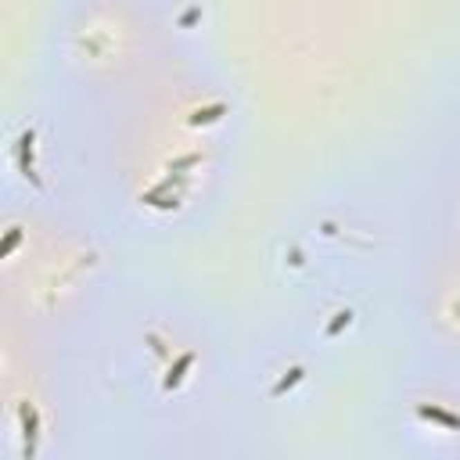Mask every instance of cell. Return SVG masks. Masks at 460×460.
Here are the masks:
<instances>
[{"label":"cell","instance_id":"obj_1","mask_svg":"<svg viewBox=\"0 0 460 460\" xmlns=\"http://www.w3.org/2000/svg\"><path fill=\"white\" fill-rule=\"evenodd\" d=\"M18 421H22V435H26V457L36 453V432H40V414H36L33 403L18 407Z\"/></svg>","mask_w":460,"mask_h":460},{"label":"cell","instance_id":"obj_2","mask_svg":"<svg viewBox=\"0 0 460 460\" xmlns=\"http://www.w3.org/2000/svg\"><path fill=\"white\" fill-rule=\"evenodd\" d=\"M191 363H194V353H183L173 367H169V374H165V392H169V389H176V385L183 381V374H187L191 371Z\"/></svg>","mask_w":460,"mask_h":460},{"label":"cell","instance_id":"obj_3","mask_svg":"<svg viewBox=\"0 0 460 460\" xmlns=\"http://www.w3.org/2000/svg\"><path fill=\"white\" fill-rule=\"evenodd\" d=\"M417 414L425 421H439V425H446V428H460V417L443 410V407H417Z\"/></svg>","mask_w":460,"mask_h":460},{"label":"cell","instance_id":"obj_4","mask_svg":"<svg viewBox=\"0 0 460 460\" xmlns=\"http://www.w3.org/2000/svg\"><path fill=\"white\" fill-rule=\"evenodd\" d=\"M302 374H306L302 367H291V371H288V378H281V381H277V389H273V396H284V392L291 389V385H299V381H302Z\"/></svg>","mask_w":460,"mask_h":460},{"label":"cell","instance_id":"obj_5","mask_svg":"<svg viewBox=\"0 0 460 460\" xmlns=\"http://www.w3.org/2000/svg\"><path fill=\"white\" fill-rule=\"evenodd\" d=\"M219 112H227V104L201 108V112H194V116H191V122H194V126H201V122H212V119H219Z\"/></svg>","mask_w":460,"mask_h":460},{"label":"cell","instance_id":"obj_6","mask_svg":"<svg viewBox=\"0 0 460 460\" xmlns=\"http://www.w3.org/2000/svg\"><path fill=\"white\" fill-rule=\"evenodd\" d=\"M349 320H353V309H342V313H335V320L327 324V338H335L342 327H349Z\"/></svg>","mask_w":460,"mask_h":460},{"label":"cell","instance_id":"obj_7","mask_svg":"<svg viewBox=\"0 0 460 460\" xmlns=\"http://www.w3.org/2000/svg\"><path fill=\"white\" fill-rule=\"evenodd\" d=\"M15 245H18V230H11V234H8V241H4V255H8Z\"/></svg>","mask_w":460,"mask_h":460}]
</instances>
